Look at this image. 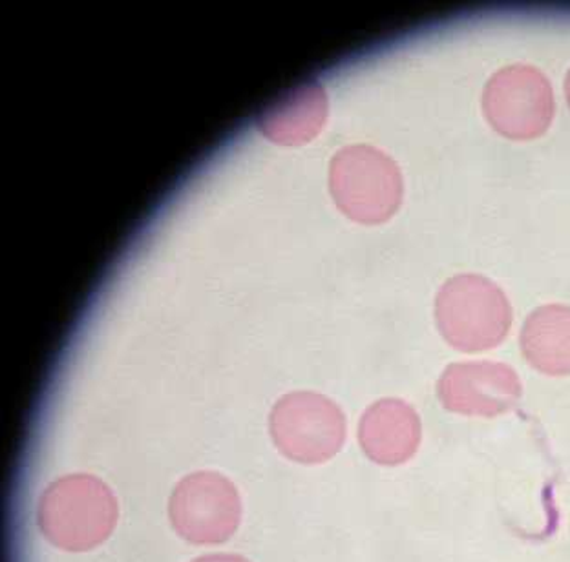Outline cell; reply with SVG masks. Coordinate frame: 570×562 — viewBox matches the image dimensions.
<instances>
[{"label":"cell","instance_id":"obj_1","mask_svg":"<svg viewBox=\"0 0 570 562\" xmlns=\"http://www.w3.org/2000/svg\"><path fill=\"white\" fill-rule=\"evenodd\" d=\"M118 501L94 475H67L51 482L37 504L42 535L67 552H88L112 535Z\"/></svg>","mask_w":570,"mask_h":562},{"label":"cell","instance_id":"obj_6","mask_svg":"<svg viewBox=\"0 0 570 562\" xmlns=\"http://www.w3.org/2000/svg\"><path fill=\"white\" fill-rule=\"evenodd\" d=\"M521 385L514 371L489 362L452 364L438 382V398L455 415L494 418L520 401Z\"/></svg>","mask_w":570,"mask_h":562},{"label":"cell","instance_id":"obj_7","mask_svg":"<svg viewBox=\"0 0 570 562\" xmlns=\"http://www.w3.org/2000/svg\"><path fill=\"white\" fill-rule=\"evenodd\" d=\"M423 441L417 411L399 398L370 405L358 422V444L379 466H401L412 461Z\"/></svg>","mask_w":570,"mask_h":562},{"label":"cell","instance_id":"obj_5","mask_svg":"<svg viewBox=\"0 0 570 562\" xmlns=\"http://www.w3.org/2000/svg\"><path fill=\"white\" fill-rule=\"evenodd\" d=\"M439 331L459 351L487 349L503 335V305L489 282L461 274L435 299Z\"/></svg>","mask_w":570,"mask_h":562},{"label":"cell","instance_id":"obj_8","mask_svg":"<svg viewBox=\"0 0 570 562\" xmlns=\"http://www.w3.org/2000/svg\"><path fill=\"white\" fill-rule=\"evenodd\" d=\"M194 562H249L239 555H229V553H216V555H205V558L196 559Z\"/></svg>","mask_w":570,"mask_h":562},{"label":"cell","instance_id":"obj_4","mask_svg":"<svg viewBox=\"0 0 570 562\" xmlns=\"http://www.w3.org/2000/svg\"><path fill=\"white\" fill-rule=\"evenodd\" d=\"M174 530L193 544L229 541L242 521V501L235 484L216 472L187 475L168 501Z\"/></svg>","mask_w":570,"mask_h":562},{"label":"cell","instance_id":"obj_3","mask_svg":"<svg viewBox=\"0 0 570 562\" xmlns=\"http://www.w3.org/2000/svg\"><path fill=\"white\" fill-rule=\"evenodd\" d=\"M330 188L336 207L362 224H381L403 198L397 165L367 145H352L335 154L330 162Z\"/></svg>","mask_w":570,"mask_h":562},{"label":"cell","instance_id":"obj_2","mask_svg":"<svg viewBox=\"0 0 570 562\" xmlns=\"http://www.w3.org/2000/svg\"><path fill=\"white\" fill-rule=\"evenodd\" d=\"M271 438L296 464H324L346 442V416L335 402L313 391H293L271 410Z\"/></svg>","mask_w":570,"mask_h":562}]
</instances>
